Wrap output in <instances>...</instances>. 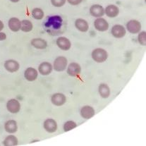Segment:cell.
I'll return each instance as SVG.
<instances>
[{
  "mask_svg": "<svg viewBox=\"0 0 146 146\" xmlns=\"http://www.w3.org/2000/svg\"><path fill=\"white\" fill-rule=\"evenodd\" d=\"M44 26L47 32L50 35H56L63 26V19L59 15L50 16L44 21Z\"/></svg>",
  "mask_w": 146,
  "mask_h": 146,
  "instance_id": "obj_1",
  "label": "cell"
},
{
  "mask_svg": "<svg viewBox=\"0 0 146 146\" xmlns=\"http://www.w3.org/2000/svg\"><path fill=\"white\" fill-rule=\"evenodd\" d=\"M91 56L92 59L97 63H103L108 58V53L105 49L98 47L93 50Z\"/></svg>",
  "mask_w": 146,
  "mask_h": 146,
  "instance_id": "obj_2",
  "label": "cell"
},
{
  "mask_svg": "<svg viewBox=\"0 0 146 146\" xmlns=\"http://www.w3.org/2000/svg\"><path fill=\"white\" fill-rule=\"evenodd\" d=\"M53 69L57 72H62L66 69L68 66V59L64 56H57L53 62Z\"/></svg>",
  "mask_w": 146,
  "mask_h": 146,
  "instance_id": "obj_3",
  "label": "cell"
},
{
  "mask_svg": "<svg viewBox=\"0 0 146 146\" xmlns=\"http://www.w3.org/2000/svg\"><path fill=\"white\" fill-rule=\"evenodd\" d=\"M141 28L142 26L141 22L135 19H132L126 23V30L131 34H137L141 31Z\"/></svg>",
  "mask_w": 146,
  "mask_h": 146,
  "instance_id": "obj_4",
  "label": "cell"
},
{
  "mask_svg": "<svg viewBox=\"0 0 146 146\" xmlns=\"http://www.w3.org/2000/svg\"><path fill=\"white\" fill-rule=\"evenodd\" d=\"M66 72L69 76L77 77L81 72V66L77 62H71L67 66Z\"/></svg>",
  "mask_w": 146,
  "mask_h": 146,
  "instance_id": "obj_5",
  "label": "cell"
},
{
  "mask_svg": "<svg viewBox=\"0 0 146 146\" xmlns=\"http://www.w3.org/2000/svg\"><path fill=\"white\" fill-rule=\"evenodd\" d=\"M43 128L47 133H53L56 131L58 129V125L56 121L54 119L49 118L43 122Z\"/></svg>",
  "mask_w": 146,
  "mask_h": 146,
  "instance_id": "obj_6",
  "label": "cell"
},
{
  "mask_svg": "<svg viewBox=\"0 0 146 146\" xmlns=\"http://www.w3.org/2000/svg\"><path fill=\"white\" fill-rule=\"evenodd\" d=\"M94 27L95 29L100 32H105L109 29V23L107 22L106 19L104 18H97L95 21H94Z\"/></svg>",
  "mask_w": 146,
  "mask_h": 146,
  "instance_id": "obj_7",
  "label": "cell"
},
{
  "mask_svg": "<svg viewBox=\"0 0 146 146\" xmlns=\"http://www.w3.org/2000/svg\"><path fill=\"white\" fill-rule=\"evenodd\" d=\"M51 102L56 107H61L66 102V96L63 93H56L51 96Z\"/></svg>",
  "mask_w": 146,
  "mask_h": 146,
  "instance_id": "obj_8",
  "label": "cell"
},
{
  "mask_svg": "<svg viewBox=\"0 0 146 146\" xmlns=\"http://www.w3.org/2000/svg\"><path fill=\"white\" fill-rule=\"evenodd\" d=\"M6 107L11 114H17L21 110V104L16 99H11L7 101Z\"/></svg>",
  "mask_w": 146,
  "mask_h": 146,
  "instance_id": "obj_9",
  "label": "cell"
},
{
  "mask_svg": "<svg viewBox=\"0 0 146 146\" xmlns=\"http://www.w3.org/2000/svg\"><path fill=\"white\" fill-rule=\"evenodd\" d=\"M56 44L60 50L63 51H68L71 47V42L68 38L66 37H59L56 40Z\"/></svg>",
  "mask_w": 146,
  "mask_h": 146,
  "instance_id": "obj_10",
  "label": "cell"
},
{
  "mask_svg": "<svg viewBox=\"0 0 146 146\" xmlns=\"http://www.w3.org/2000/svg\"><path fill=\"white\" fill-rule=\"evenodd\" d=\"M111 33L115 38H122L126 35V30L124 26L120 24H116L112 26L111 29Z\"/></svg>",
  "mask_w": 146,
  "mask_h": 146,
  "instance_id": "obj_11",
  "label": "cell"
},
{
  "mask_svg": "<svg viewBox=\"0 0 146 146\" xmlns=\"http://www.w3.org/2000/svg\"><path fill=\"white\" fill-rule=\"evenodd\" d=\"M53 66L51 63L48 62H43L38 66V73L42 76H48L51 74L53 71Z\"/></svg>",
  "mask_w": 146,
  "mask_h": 146,
  "instance_id": "obj_12",
  "label": "cell"
},
{
  "mask_svg": "<svg viewBox=\"0 0 146 146\" xmlns=\"http://www.w3.org/2000/svg\"><path fill=\"white\" fill-rule=\"evenodd\" d=\"M80 114L82 118L85 119H90L95 116V110L92 106L85 105L80 109Z\"/></svg>",
  "mask_w": 146,
  "mask_h": 146,
  "instance_id": "obj_13",
  "label": "cell"
},
{
  "mask_svg": "<svg viewBox=\"0 0 146 146\" xmlns=\"http://www.w3.org/2000/svg\"><path fill=\"white\" fill-rule=\"evenodd\" d=\"M4 68L10 73H15L20 68V64L14 59H8L4 64Z\"/></svg>",
  "mask_w": 146,
  "mask_h": 146,
  "instance_id": "obj_14",
  "label": "cell"
},
{
  "mask_svg": "<svg viewBox=\"0 0 146 146\" xmlns=\"http://www.w3.org/2000/svg\"><path fill=\"white\" fill-rule=\"evenodd\" d=\"M90 15L95 18H100L105 15V9L100 4H93L90 7Z\"/></svg>",
  "mask_w": 146,
  "mask_h": 146,
  "instance_id": "obj_15",
  "label": "cell"
},
{
  "mask_svg": "<svg viewBox=\"0 0 146 146\" xmlns=\"http://www.w3.org/2000/svg\"><path fill=\"white\" fill-rule=\"evenodd\" d=\"M38 71L33 67H28L24 71V78L29 82L35 81L38 78Z\"/></svg>",
  "mask_w": 146,
  "mask_h": 146,
  "instance_id": "obj_16",
  "label": "cell"
},
{
  "mask_svg": "<svg viewBox=\"0 0 146 146\" xmlns=\"http://www.w3.org/2000/svg\"><path fill=\"white\" fill-rule=\"evenodd\" d=\"M105 14L109 18H116L119 14V9L114 4H110L105 9Z\"/></svg>",
  "mask_w": 146,
  "mask_h": 146,
  "instance_id": "obj_17",
  "label": "cell"
},
{
  "mask_svg": "<svg viewBox=\"0 0 146 146\" xmlns=\"http://www.w3.org/2000/svg\"><path fill=\"white\" fill-rule=\"evenodd\" d=\"M4 129H5L6 132L10 134L16 133L18 131V124L16 121L14 119L7 121L4 123Z\"/></svg>",
  "mask_w": 146,
  "mask_h": 146,
  "instance_id": "obj_18",
  "label": "cell"
},
{
  "mask_svg": "<svg viewBox=\"0 0 146 146\" xmlns=\"http://www.w3.org/2000/svg\"><path fill=\"white\" fill-rule=\"evenodd\" d=\"M31 44L34 48L38 50H44L47 47V42L44 39L40 38H36L32 39Z\"/></svg>",
  "mask_w": 146,
  "mask_h": 146,
  "instance_id": "obj_19",
  "label": "cell"
},
{
  "mask_svg": "<svg viewBox=\"0 0 146 146\" xmlns=\"http://www.w3.org/2000/svg\"><path fill=\"white\" fill-rule=\"evenodd\" d=\"M75 27L78 31L82 33L87 32L89 30V24L86 20L83 19H77L75 21Z\"/></svg>",
  "mask_w": 146,
  "mask_h": 146,
  "instance_id": "obj_20",
  "label": "cell"
},
{
  "mask_svg": "<svg viewBox=\"0 0 146 146\" xmlns=\"http://www.w3.org/2000/svg\"><path fill=\"white\" fill-rule=\"evenodd\" d=\"M8 26L9 29L13 32H18L21 30V21L16 17H12L9 20Z\"/></svg>",
  "mask_w": 146,
  "mask_h": 146,
  "instance_id": "obj_21",
  "label": "cell"
},
{
  "mask_svg": "<svg viewBox=\"0 0 146 146\" xmlns=\"http://www.w3.org/2000/svg\"><path fill=\"white\" fill-rule=\"evenodd\" d=\"M98 92H99L100 95L102 98L106 99L110 96L111 94V90L109 86L106 83H101L98 87Z\"/></svg>",
  "mask_w": 146,
  "mask_h": 146,
  "instance_id": "obj_22",
  "label": "cell"
},
{
  "mask_svg": "<svg viewBox=\"0 0 146 146\" xmlns=\"http://www.w3.org/2000/svg\"><path fill=\"white\" fill-rule=\"evenodd\" d=\"M19 144V140L16 135H9L4 138L3 141V145L4 146H16Z\"/></svg>",
  "mask_w": 146,
  "mask_h": 146,
  "instance_id": "obj_23",
  "label": "cell"
},
{
  "mask_svg": "<svg viewBox=\"0 0 146 146\" xmlns=\"http://www.w3.org/2000/svg\"><path fill=\"white\" fill-rule=\"evenodd\" d=\"M33 24L32 22L28 19H24L21 21V31L24 33H29L33 31Z\"/></svg>",
  "mask_w": 146,
  "mask_h": 146,
  "instance_id": "obj_24",
  "label": "cell"
},
{
  "mask_svg": "<svg viewBox=\"0 0 146 146\" xmlns=\"http://www.w3.org/2000/svg\"><path fill=\"white\" fill-rule=\"evenodd\" d=\"M31 15L35 20H42L44 16V13L40 8H34L31 11Z\"/></svg>",
  "mask_w": 146,
  "mask_h": 146,
  "instance_id": "obj_25",
  "label": "cell"
},
{
  "mask_svg": "<svg viewBox=\"0 0 146 146\" xmlns=\"http://www.w3.org/2000/svg\"><path fill=\"white\" fill-rule=\"evenodd\" d=\"M77 126H78V125H77V123H76L75 121H66L64 123L63 130L65 132H68L70 131L71 130H72V129L76 128Z\"/></svg>",
  "mask_w": 146,
  "mask_h": 146,
  "instance_id": "obj_26",
  "label": "cell"
},
{
  "mask_svg": "<svg viewBox=\"0 0 146 146\" xmlns=\"http://www.w3.org/2000/svg\"><path fill=\"white\" fill-rule=\"evenodd\" d=\"M138 41L142 46H145L146 44V32L145 31H140L138 35Z\"/></svg>",
  "mask_w": 146,
  "mask_h": 146,
  "instance_id": "obj_27",
  "label": "cell"
},
{
  "mask_svg": "<svg viewBox=\"0 0 146 146\" xmlns=\"http://www.w3.org/2000/svg\"><path fill=\"white\" fill-rule=\"evenodd\" d=\"M51 4L55 7H62L66 4V0H50Z\"/></svg>",
  "mask_w": 146,
  "mask_h": 146,
  "instance_id": "obj_28",
  "label": "cell"
},
{
  "mask_svg": "<svg viewBox=\"0 0 146 146\" xmlns=\"http://www.w3.org/2000/svg\"><path fill=\"white\" fill-rule=\"evenodd\" d=\"M68 4H70L72 6H77L80 4L83 1V0H66Z\"/></svg>",
  "mask_w": 146,
  "mask_h": 146,
  "instance_id": "obj_29",
  "label": "cell"
},
{
  "mask_svg": "<svg viewBox=\"0 0 146 146\" xmlns=\"http://www.w3.org/2000/svg\"><path fill=\"white\" fill-rule=\"evenodd\" d=\"M7 39V34L4 32H0V41H4Z\"/></svg>",
  "mask_w": 146,
  "mask_h": 146,
  "instance_id": "obj_30",
  "label": "cell"
},
{
  "mask_svg": "<svg viewBox=\"0 0 146 146\" xmlns=\"http://www.w3.org/2000/svg\"><path fill=\"white\" fill-rule=\"evenodd\" d=\"M4 23H3V22L0 20V32H1L3 29H4Z\"/></svg>",
  "mask_w": 146,
  "mask_h": 146,
  "instance_id": "obj_31",
  "label": "cell"
},
{
  "mask_svg": "<svg viewBox=\"0 0 146 146\" xmlns=\"http://www.w3.org/2000/svg\"><path fill=\"white\" fill-rule=\"evenodd\" d=\"M9 1H11V2H13V3H17V2H19V1H21V0H9Z\"/></svg>",
  "mask_w": 146,
  "mask_h": 146,
  "instance_id": "obj_32",
  "label": "cell"
},
{
  "mask_svg": "<svg viewBox=\"0 0 146 146\" xmlns=\"http://www.w3.org/2000/svg\"><path fill=\"white\" fill-rule=\"evenodd\" d=\"M38 141H39V140H35V141H31V143H36V142H38Z\"/></svg>",
  "mask_w": 146,
  "mask_h": 146,
  "instance_id": "obj_33",
  "label": "cell"
}]
</instances>
